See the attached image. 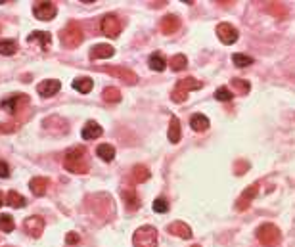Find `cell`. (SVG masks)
Masks as SVG:
<instances>
[{
	"mask_svg": "<svg viewBox=\"0 0 295 247\" xmlns=\"http://www.w3.org/2000/svg\"><path fill=\"white\" fill-rule=\"evenodd\" d=\"M63 167L75 173V175H85L89 171V157H87V149L83 146H75L71 149L65 151V157H63Z\"/></svg>",
	"mask_w": 295,
	"mask_h": 247,
	"instance_id": "cell-1",
	"label": "cell"
},
{
	"mask_svg": "<svg viewBox=\"0 0 295 247\" xmlns=\"http://www.w3.org/2000/svg\"><path fill=\"white\" fill-rule=\"evenodd\" d=\"M203 87L197 79H194V77H186V79H180L177 83V87L175 90L171 92V100L177 103H182L186 102V98H188V92H192V90H199V88Z\"/></svg>",
	"mask_w": 295,
	"mask_h": 247,
	"instance_id": "cell-2",
	"label": "cell"
},
{
	"mask_svg": "<svg viewBox=\"0 0 295 247\" xmlns=\"http://www.w3.org/2000/svg\"><path fill=\"white\" fill-rule=\"evenodd\" d=\"M257 240L265 247H278L282 242V232L278 230V226L265 222L257 228Z\"/></svg>",
	"mask_w": 295,
	"mask_h": 247,
	"instance_id": "cell-3",
	"label": "cell"
},
{
	"mask_svg": "<svg viewBox=\"0 0 295 247\" xmlns=\"http://www.w3.org/2000/svg\"><path fill=\"white\" fill-rule=\"evenodd\" d=\"M59 37H61V43L63 46H67V48H77L79 44L83 43V39H85V33L81 29V25L77 23V21H69L61 33H59Z\"/></svg>",
	"mask_w": 295,
	"mask_h": 247,
	"instance_id": "cell-4",
	"label": "cell"
},
{
	"mask_svg": "<svg viewBox=\"0 0 295 247\" xmlns=\"http://www.w3.org/2000/svg\"><path fill=\"white\" fill-rule=\"evenodd\" d=\"M134 247H157V230L153 226H140L133 236Z\"/></svg>",
	"mask_w": 295,
	"mask_h": 247,
	"instance_id": "cell-5",
	"label": "cell"
},
{
	"mask_svg": "<svg viewBox=\"0 0 295 247\" xmlns=\"http://www.w3.org/2000/svg\"><path fill=\"white\" fill-rule=\"evenodd\" d=\"M100 29L105 37H109V39H117L119 33H121V23H119L117 15L113 14H105L102 17V21H100Z\"/></svg>",
	"mask_w": 295,
	"mask_h": 247,
	"instance_id": "cell-6",
	"label": "cell"
},
{
	"mask_svg": "<svg viewBox=\"0 0 295 247\" xmlns=\"http://www.w3.org/2000/svg\"><path fill=\"white\" fill-rule=\"evenodd\" d=\"M217 37H219V41L222 44H234L238 41V37H240V33L234 25H230V23H219L217 25Z\"/></svg>",
	"mask_w": 295,
	"mask_h": 247,
	"instance_id": "cell-7",
	"label": "cell"
},
{
	"mask_svg": "<svg viewBox=\"0 0 295 247\" xmlns=\"http://www.w3.org/2000/svg\"><path fill=\"white\" fill-rule=\"evenodd\" d=\"M27 103H29V98H27V96H23V94H14V96L2 100V102H0V107H2L4 111H8V113H17V111H19L23 105H27Z\"/></svg>",
	"mask_w": 295,
	"mask_h": 247,
	"instance_id": "cell-8",
	"label": "cell"
},
{
	"mask_svg": "<svg viewBox=\"0 0 295 247\" xmlns=\"http://www.w3.org/2000/svg\"><path fill=\"white\" fill-rule=\"evenodd\" d=\"M56 4L52 2H37L33 6V14L37 19H43V21H50L52 17H56Z\"/></svg>",
	"mask_w": 295,
	"mask_h": 247,
	"instance_id": "cell-9",
	"label": "cell"
},
{
	"mask_svg": "<svg viewBox=\"0 0 295 247\" xmlns=\"http://www.w3.org/2000/svg\"><path fill=\"white\" fill-rule=\"evenodd\" d=\"M23 230L29 234L31 238H41L43 230H45V220H43V217L33 215V217L25 218L23 220Z\"/></svg>",
	"mask_w": 295,
	"mask_h": 247,
	"instance_id": "cell-10",
	"label": "cell"
},
{
	"mask_svg": "<svg viewBox=\"0 0 295 247\" xmlns=\"http://www.w3.org/2000/svg\"><path fill=\"white\" fill-rule=\"evenodd\" d=\"M257 192H259V184H251V186H247V188L244 190L242 196L238 198V203H236L238 211H246V209H249V205L255 201Z\"/></svg>",
	"mask_w": 295,
	"mask_h": 247,
	"instance_id": "cell-11",
	"label": "cell"
},
{
	"mask_svg": "<svg viewBox=\"0 0 295 247\" xmlns=\"http://www.w3.org/2000/svg\"><path fill=\"white\" fill-rule=\"evenodd\" d=\"M27 43L33 44V46H39V48H43L46 52V50H50V46H52V35L46 33V31H35V33L29 35Z\"/></svg>",
	"mask_w": 295,
	"mask_h": 247,
	"instance_id": "cell-12",
	"label": "cell"
},
{
	"mask_svg": "<svg viewBox=\"0 0 295 247\" xmlns=\"http://www.w3.org/2000/svg\"><path fill=\"white\" fill-rule=\"evenodd\" d=\"M59 88H61V83H59L58 79H46L43 81L37 90H39V94L41 96H45V98H52V96H56L59 92Z\"/></svg>",
	"mask_w": 295,
	"mask_h": 247,
	"instance_id": "cell-13",
	"label": "cell"
},
{
	"mask_svg": "<svg viewBox=\"0 0 295 247\" xmlns=\"http://www.w3.org/2000/svg\"><path fill=\"white\" fill-rule=\"evenodd\" d=\"M102 71L123 79V83H127V85H136V75L131 69H125V67H103Z\"/></svg>",
	"mask_w": 295,
	"mask_h": 247,
	"instance_id": "cell-14",
	"label": "cell"
},
{
	"mask_svg": "<svg viewBox=\"0 0 295 247\" xmlns=\"http://www.w3.org/2000/svg\"><path fill=\"white\" fill-rule=\"evenodd\" d=\"M169 232L173 234V236L182 238V240H190V238H192V228H190L186 222H182V220L171 222V224H169Z\"/></svg>",
	"mask_w": 295,
	"mask_h": 247,
	"instance_id": "cell-15",
	"label": "cell"
},
{
	"mask_svg": "<svg viewBox=\"0 0 295 247\" xmlns=\"http://www.w3.org/2000/svg\"><path fill=\"white\" fill-rule=\"evenodd\" d=\"M178 27H180V19H178V15L169 14L161 19V33L163 35H173V33H177L178 31Z\"/></svg>",
	"mask_w": 295,
	"mask_h": 247,
	"instance_id": "cell-16",
	"label": "cell"
},
{
	"mask_svg": "<svg viewBox=\"0 0 295 247\" xmlns=\"http://www.w3.org/2000/svg\"><path fill=\"white\" fill-rule=\"evenodd\" d=\"M29 190H31V194L37 196V198L45 196L46 190H48V178H45V176H35V178H31Z\"/></svg>",
	"mask_w": 295,
	"mask_h": 247,
	"instance_id": "cell-17",
	"label": "cell"
},
{
	"mask_svg": "<svg viewBox=\"0 0 295 247\" xmlns=\"http://www.w3.org/2000/svg\"><path fill=\"white\" fill-rule=\"evenodd\" d=\"M115 54V50H113V46H109V44H96L92 50H90V58L92 59H107L111 58Z\"/></svg>",
	"mask_w": 295,
	"mask_h": 247,
	"instance_id": "cell-18",
	"label": "cell"
},
{
	"mask_svg": "<svg viewBox=\"0 0 295 247\" xmlns=\"http://www.w3.org/2000/svg\"><path fill=\"white\" fill-rule=\"evenodd\" d=\"M102 136V127L96 123V121H89L85 127H83V138L85 140H96Z\"/></svg>",
	"mask_w": 295,
	"mask_h": 247,
	"instance_id": "cell-19",
	"label": "cell"
},
{
	"mask_svg": "<svg viewBox=\"0 0 295 247\" xmlns=\"http://www.w3.org/2000/svg\"><path fill=\"white\" fill-rule=\"evenodd\" d=\"M180 136H182V131H180V121L178 117H171V125H169V132H167V138L171 144H178L180 142Z\"/></svg>",
	"mask_w": 295,
	"mask_h": 247,
	"instance_id": "cell-20",
	"label": "cell"
},
{
	"mask_svg": "<svg viewBox=\"0 0 295 247\" xmlns=\"http://www.w3.org/2000/svg\"><path fill=\"white\" fill-rule=\"evenodd\" d=\"M123 201H125V207L129 209V211H136L138 207H140V198L134 194L133 190H123Z\"/></svg>",
	"mask_w": 295,
	"mask_h": 247,
	"instance_id": "cell-21",
	"label": "cell"
},
{
	"mask_svg": "<svg viewBox=\"0 0 295 247\" xmlns=\"http://www.w3.org/2000/svg\"><path fill=\"white\" fill-rule=\"evenodd\" d=\"M190 127H192L196 132H205L209 129V119L205 115H201V113H196L192 115L190 119Z\"/></svg>",
	"mask_w": 295,
	"mask_h": 247,
	"instance_id": "cell-22",
	"label": "cell"
},
{
	"mask_svg": "<svg viewBox=\"0 0 295 247\" xmlns=\"http://www.w3.org/2000/svg\"><path fill=\"white\" fill-rule=\"evenodd\" d=\"M148 63H149V67H151L153 71H163L169 61L165 59V56H163L161 52H153V54L149 56V61H148Z\"/></svg>",
	"mask_w": 295,
	"mask_h": 247,
	"instance_id": "cell-23",
	"label": "cell"
},
{
	"mask_svg": "<svg viewBox=\"0 0 295 247\" xmlns=\"http://www.w3.org/2000/svg\"><path fill=\"white\" fill-rule=\"evenodd\" d=\"M94 87V83H92V79L89 77H79V79H75L73 81V88L77 92H81V94H89L90 90Z\"/></svg>",
	"mask_w": 295,
	"mask_h": 247,
	"instance_id": "cell-24",
	"label": "cell"
},
{
	"mask_svg": "<svg viewBox=\"0 0 295 247\" xmlns=\"http://www.w3.org/2000/svg\"><path fill=\"white\" fill-rule=\"evenodd\" d=\"M186 65H188V58L184 54H175L173 58L169 59V67L173 71H182V69H186Z\"/></svg>",
	"mask_w": 295,
	"mask_h": 247,
	"instance_id": "cell-25",
	"label": "cell"
},
{
	"mask_svg": "<svg viewBox=\"0 0 295 247\" xmlns=\"http://www.w3.org/2000/svg\"><path fill=\"white\" fill-rule=\"evenodd\" d=\"M96 153H98V157L103 161H113L115 157V148L109 144H100L96 148Z\"/></svg>",
	"mask_w": 295,
	"mask_h": 247,
	"instance_id": "cell-26",
	"label": "cell"
},
{
	"mask_svg": "<svg viewBox=\"0 0 295 247\" xmlns=\"http://www.w3.org/2000/svg\"><path fill=\"white\" fill-rule=\"evenodd\" d=\"M6 203L12 205V207H15V209H21V207H25L27 205V199L23 198V196H19L17 192H8V196H6Z\"/></svg>",
	"mask_w": 295,
	"mask_h": 247,
	"instance_id": "cell-27",
	"label": "cell"
},
{
	"mask_svg": "<svg viewBox=\"0 0 295 247\" xmlns=\"http://www.w3.org/2000/svg\"><path fill=\"white\" fill-rule=\"evenodd\" d=\"M102 98H103V102H107V103H117L119 100H121V92H119V88L115 87H107V88H103Z\"/></svg>",
	"mask_w": 295,
	"mask_h": 247,
	"instance_id": "cell-28",
	"label": "cell"
},
{
	"mask_svg": "<svg viewBox=\"0 0 295 247\" xmlns=\"http://www.w3.org/2000/svg\"><path fill=\"white\" fill-rule=\"evenodd\" d=\"M148 178H149V171H148V167H144V165H136V167L133 169V180L134 182L142 184V182H146Z\"/></svg>",
	"mask_w": 295,
	"mask_h": 247,
	"instance_id": "cell-29",
	"label": "cell"
},
{
	"mask_svg": "<svg viewBox=\"0 0 295 247\" xmlns=\"http://www.w3.org/2000/svg\"><path fill=\"white\" fill-rule=\"evenodd\" d=\"M15 52H17L15 41H0V54L2 56H14Z\"/></svg>",
	"mask_w": 295,
	"mask_h": 247,
	"instance_id": "cell-30",
	"label": "cell"
},
{
	"mask_svg": "<svg viewBox=\"0 0 295 247\" xmlns=\"http://www.w3.org/2000/svg\"><path fill=\"white\" fill-rule=\"evenodd\" d=\"M15 222L10 215H0V232H14Z\"/></svg>",
	"mask_w": 295,
	"mask_h": 247,
	"instance_id": "cell-31",
	"label": "cell"
},
{
	"mask_svg": "<svg viewBox=\"0 0 295 247\" xmlns=\"http://www.w3.org/2000/svg\"><path fill=\"white\" fill-rule=\"evenodd\" d=\"M215 98H217V100H221V102H230V100L234 98V94H232V92H230L226 87H221V88H217Z\"/></svg>",
	"mask_w": 295,
	"mask_h": 247,
	"instance_id": "cell-32",
	"label": "cell"
},
{
	"mask_svg": "<svg viewBox=\"0 0 295 247\" xmlns=\"http://www.w3.org/2000/svg\"><path fill=\"white\" fill-rule=\"evenodd\" d=\"M232 61L236 63L238 67H247V65L253 63V58L246 56V54H234V56H232Z\"/></svg>",
	"mask_w": 295,
	"mask_h": 247,
	"instance_id": "cell-33",
	"label": "cell"
},
{
	"mask_svg": "<svg viewBox=\"0 0 295 247\" xmlns=\"http://www.w3.org/2000/svg\"><path fill=\"white\" fill-rule=\"evenodd\" d=\"M232 88H236L240 94H249V83L242 81V79H232Z\"/></svg>",
	"mask_w": 295,
	"mask_h": 247,
	"instance_id": "cell-34",
	"label": "cell"
},
{
	"mask_svg": "<svg viewBox=\"0 0 295 247\" xmlns=\"http://www.w3.org/2000/svg\"><path fill=\"white\" fill-rule=\"evenodd\" d=\"M153 211H155V213H167V211H169L167 199H165V198H157V199L153 201Z\"/></svg>",
	"mask_w": 295,
	"mask_h": 247,
	"instance_id": "cell-35",
	"label": "cell"
},
{
	"mask_svg": "<svg viewBox=\"0 0 295 247\" xmlns=\"http://www.w3.org/2000/svg\"><path fill=\"white\" fill-rule=\"evenodd\" d=\"M17 129V125L14 123H0V134H6V132H14Z\"/></svg>",
	"mask_w": 295,
	"mask_h": 247,
	"instance_id": "cell-36",
	"label": "cell"
},
{
	"mask_svg": "<svg viewBox=\"0 0 295 247\" xmlns=\"http://www.w3.org/2000/svg\"><path fill=\"white\" fill-rule=\"evenodd\" d=\"M10 176V167L6 161H0V178H8Z\"/></svg>",
	"mask_w": 295,
	"mask_h": 247,
	"instance_id": "cell-37",
	"label": "cell"
},
{
	"mask_svg": "<svg viewBox=\"0 0 295 247\" xmlns=\"http://www.w3.org/2000/svg\"><path fill=\"white\" fill-rule=\"evenodd\" d=\"M65 242H67V244H71V246H75V244H79V242H81V238H79L75 232H69L67 236H65Z\"/></svg>",
	"mask_w": 295,
	"mask_h": 247,
	"instance_id": "cell-38",
	"label": "cell"
},
{
	"mask_svg": "<svg viewBox=\"0 0 295 247\" xmlns=\"http://www.w3.org/2000/svg\"><path fill=\"white\" fill-rule=\"evenodd\" d=\"M2 199H4V196H2V194H0V207H2V203H4V201H2Z\"/></svg>",
	"mask_w": 295,
	"mask_h": 247,
	"instance_id": "cell-39",
	"label": "cell"
},
{
	"mask_svg": "<svg viewBox=\"0 0 295 247\" xmlns=\"http://www.w3.org/2000/svg\"><path fill=\"white\" fill-rule=\"evenodd\" d=\"M194 247H199V246H194Z\"/></svg>",
	"mask_w": 295,
	"mask_h": 247,
	"instance_id": "cell-40",
	"label": "cell"
}]
</instances>
